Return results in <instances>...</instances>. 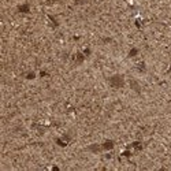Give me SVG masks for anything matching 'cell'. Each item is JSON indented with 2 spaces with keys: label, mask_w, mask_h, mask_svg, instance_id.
<instances>
[{
  "label": "cell",
  "mask_w": 171,
  "mask_h": 171,
  "mask_svg": "<svg viewBox=\"0 0 171 171\" xmlns=\"http://www.w3.org/2000/svg\"><path fill=\"white\" fill-rule=\"evenodd\" d=\"M109 85L114 86V88H122L124 85V78L122 75H119V74L112 75V77L109 78Z\"/></svg>",
  "instance_id": "obj_1"
}]
</instances>
